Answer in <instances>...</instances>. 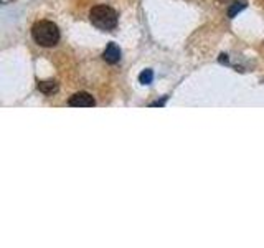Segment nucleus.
<instances>
[{
    "instance_id": "f257e3e1",
    "label": "nucleus",
    "mask_w": 264,
    "mask_h": 248,
    "mask_svg": "<svg viewBox=\"0 0 264 248\" xmlns=\"http://www.w3.org/2000/svg\"><path fill=\"white\" fill-rule=\"evenodd\" d=\"M31 36L33 40L38 43L40 46H55L58 42H60V28H58L56 24H53L50 20H41L36 22L31 28Z\"/></svg>"
},
{
    "instance_id": "f03ea898",
    "label": "nucleus",
    "mask_w": 264,
    "mask_h": 248,
    "mask_svg": "<svg viewBox=\"0 0 264 248\" xmlns=\"http://www.w3.org/2000/svg\"><path fill=\"white\" fill-rule=\"evenodd\" d=\"M89 20L96 28L111 32L117 26V12L107 5H96L91 8Z\"/></svg>"
},
{
    "instance_id": "7ed1b4c3",
    "label": "nucleus",
    "mask_w": 264,
    "mask_h": 248,
    "mask_svg": "<svg viewBox=\"0 0 264 248\" xmlns=\"http://www.w3.org/2000/svg\"><path fill=\"white\" fill-rule=\"evenodd\" d=\"M68 104L71 108H93L96 104L94 98L86 91H79V93L73 94L71 98L68 100Z\"/></svg>"
},
{
    "instance_id": "20e7f679",
    "label": "nucleus",
    "mask_w": 264,
    "mask_h": 248,
    "mask_svg": "<svg viewBox=\"0 0 264 248\" xmlns=\"http://www.w3.org/2000/svg\"><path fill=\"white\" fill-rule=\"evenodd\" d=\"M102 60H104L106 63H109V64L119 63V60H121V48L117 46L114 42L107 43L106 50H104V53H102Z\"/></svg>"
},
{
    "instance_id": "39448f33",
    "label": "nucleus",
    "mask_w": 264,
    "mask_h": 248,
    "mask_svg": "<svg viewBox=\"0 0 264 248\" xmlns=\"http://www.w3.org/2000/svg\"><path fill=\"white\" fill-rule=\"evenodd\" d=\"M38 90L43 94H55L58 91V83L56 82H40Z\"/></svg>"
},
{
    "instance_id": "423d86ee",
    "label": "nucleus",
    "mask_w": 264,
    "mask_h": 248,
    "mask_svg": "<svg viewBox=\"0 0 264 248\" xmlns=\"http://www.w3.org/2000/svg\"><path fill=\"white\" fill-rule=\"evenodd\" d=\"M246 8V2H236V4H233L231 7L228 8V17L230 18H233V17H236V14H240L241 10H245Z\"/></svg>"
},
{
    "instance_id": "0eeeda50",
    "label": "nucleus",
    "mask_w": 264,
    "mask_h": 248,
    "mask_svg": "<svg viewBox=\"0 0 264 248\" xmlns=\"http://www.w3.org/2000/svg\"><path fill=\"white\" fill-rule=\"evenodd\" d=\"M154 80V72L152 70H144V72L139 74V82H141L142 84H150Z\"/></svg>"
},
{
    "instance_id": "6e6552de",
    "label": "nucleus",
    "mask_w": 264,
    "mask_h": 248,
    "mask_svg": "<svg viewBox=\"0 0 264 248\" xmlns=\"http://www.w3.org/2000/svg\"><path fill=\"white\" fill-rule=\"evenodd\" d=\"M220 62H228V58H226V55H222V58H220Z\"/></svg>"
}]
</instances>
